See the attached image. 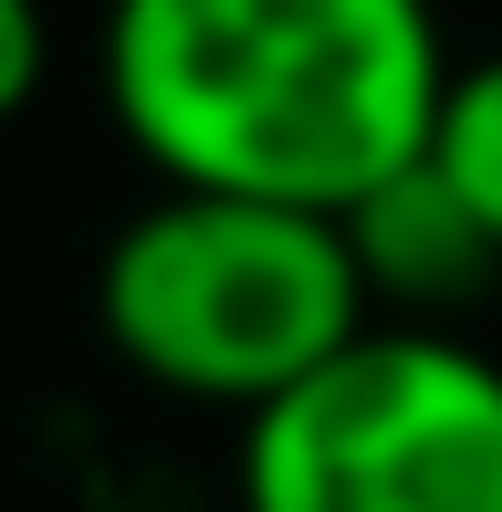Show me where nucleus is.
I'll list each match as a JSON object with an SVG mask.
<instances>
[{
	"instance_id": "1",
	"label": "nucleus",
	"mask_w": 502,
	"mask_h": 512,
	"mask_svg": "<svg viewBox=\"0 0 502 512\" xmlns=\"http://www.w3.org/2000/svg\"><path fill=\"white\" fill-rule=\"evenodd\" d=\"M440 0H105L95 95L157 189L356 209L429 157L450 95Z\"/></svg>"
},
{
	"instance_id": "2",
	"label": "nucleus",
	"mask_w": 502,
	"mask_h": 512,
	"mask_svg": "<svg viewBox=\"0 0 502 512\" xmlns=\"http://www.w3.org/2000/svg\"><path fill=\"white\" fill-rule=\"evenodd\" d=\"M377 324L346 220L220 189H147L95 251V335L136 387L251 418Z\"/></svg>"
},
{
	"instance_id": "3",
	"label": "nucleus",
	"mask_w": 502,
	"mask_h": 512,
	"mask_svg": "<svg viewBox=\"0 0 502 512\" xmlns=\"http://www.w3.org/2000/svg\"><path fill=\"white\" fill-rule=\"evenodd\" d=\"M241 512H502V356L461 324H367L241 418Z\"/></svg>"
},
{
	"instance_id": "4",
	"label": "nucleus",
	"mask_w": 502,
	"mask_h": 512,
	"mask_svg": "<svg viewBox=\"0 0 502 512\" xmlns=\"http://www.w3.org/2000/svg\"><path fill=\"white\" fill-rule=\"evenodd\" d=\"M346 220V251H356V283H367L377 324H461L482 293L502 283V251L492 230L471 220V199L450 189L429 157H408L398 178H377Z\"/></svg>"
},
{
	"instance_id": "5",
	"label": "nucleus",
	"mask_w": 502,
	"mask_h": 512,
	"mask_svg": "<svg viewBox=\"0 0 502 512\" xmlns=\"http://www.w3.org/2000/svg\"><path fill=\"white\" fill-rule=\"evenodd\" d=\"M429 168L471 199V220H482L492 251H502V53H461L450 63L440 126H429Z\"/></svg>"
},
{
	"instance_id": "6",
	"label": "nucleus",
	"mask_w": 502,
	"mask_h": 512,
	"mask_svg": "<svg viewBox=\"0 0 502 512\" xmlns=\"http://www.w3.org/2000/svg\"><path fill=\"white\" fill-rule=\"evenodd\" d=\"M42 84H53V0H0V126H21Z\"/></svg>"
}]
</instances>
